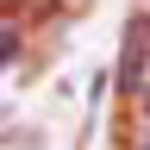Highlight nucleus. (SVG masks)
<instances>
[{
  "mask_svg": "<svg viewBox=\"0 0 150 150\" xmlns=\"http://www.w3.org/2000/svg\"><path fill=\"white\" fill-rule=\"evenodd\" d=\"M125 88L150 106V19L131 25V50H125Z\"/></svg>",
  "mask_w": 150,
  "mask_h": 150,
  "instance_id": "f257e3e1",
  "label": "nucleus"
}]
</instances>
